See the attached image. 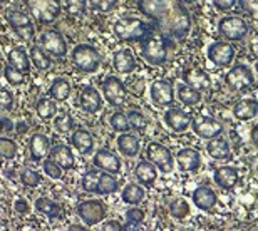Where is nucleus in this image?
<instances>
[{"label": "nucleus", "instance_id": "36", "mask_svg": "<svg viewBox=\"0 0 258 231\" xmlns=\"http://www.w3.org/2000/svg\"><path fill=\"white\" fill-rule=\"evenodd\" d=\"M34 107H35V114H37L39 119H42V121L54 119V117L59 114L57 102L52 101L50 97H40V99L35 102Z\"/></svg>", "mask_w": 258, "mask_h": 231}, {"label": "nucleus", "instance_id": "23", "mask_svg": "<svg viewBox=\"0 0 258 231\" xmlns=\"http://www.w3.org/2000/svg\"><path fill=\"white\" fill-rule=\"evenodd\" d=\"M71 144L76 147L77 152H81L82 156H89L94 152V136L91 134L87 129H76L72 131L71 136Z\"/></svg>", "mask_w": 258, "mask_h": 231}, {"label": "nucleus", "instance_id": "58", "mask_svg": "<svg viewBox=\"0 0 258 231\" xmlns=\"http://www.w3.org/2000/svg\"><path fill=\"white\" fill-rule=\"evenodd\" d=\"M5 132V124H4V117H0V134Z\"/></svg>", "mask_w": 258, "mask_h": 231}, {"label": "nucleus", "instance_id": "25", "mask_svg": "<svg viewBox=\"0 0 258 231\" xmlns=\"http://www.w3.org/2000/svg\"><path fill=\"white\" fill-rule=\"evenodd\" d=\"M112 67L119 74H131L136 70V57H134L131 49L117 50L112 57Z\"/></svg>", "mask_w": 258, "mask_h": 231}, {"label": "nucleus", "instance_id": "19", "mask_svg": "<svg viewBox=\"0 0 258 231\" xmlns=\"http://www.w3.org/2000/svg\"><path fill=\"white\" fill-rule=\"evenodd\" d=\"M193 126V131L198 134L201 139H216L220 137V134L223 132V124L211 117H200V119H195L191 122Z\"/></svg>", "mask_w": 258, "mask_h": 231}, {"label": "nucleus", "instance_id": "51", "mask_svg": "<svg viewBox=\"0 0 258 231\" xmlns=\"http://www.w3.org/2000/svg\"><path fill=\"white\" fill-rule=\"evenodd\" d=\"M87 2H66V9L71 15H79L84 12Z\"/></svg>", "mask_w": 258, "mask_h": 231}, {"label": "nucleus", "instance_id": "4", "mask_svg": "<svg viewBox=\"0 0 258 231\" xmlns=\"http://www.w3.org/2000/svg\"><path fill=\"white\" fill-rule=\"evenodd\" d=\"M71 62L82 74H94L101 67L102 57L94 45L77 44L71 50Z\"/></svg>", "mask_w": 258, "mask_h": 231}, {"label": "nucleus", "instance_id": "37", "mask_svg": "<svg viewBox=\"0 0 258 231\" xmlns=\"http://www.w3.org/2000/svg\"><path fill=\"white\" fill-rule=\"evenodd\" d=\"M35 209H37L39 213L45 214V216H49L50 219H55L60 216V213H62V208L59 206L57 203H54L52 199L49 198H39L35 199Z\"/></svg>", "mask_w": 258, "mask_h": 231}, {"label": "nucleus", "instance_id": "57", "mask_svg": "<svg viewBox=\"0 0 258 231\" xmlns=\"http://www.w3.org/2000/svg\"><path fill=\"white\" fill-rule=\"evenodd\" d=\"M250 137H251V142H253V144L258 147V124H256V126H253V129H251Z\"/></svg>", "mask_w": 258, "mask_h": 231}, {"label": "nucleus", "instance_id": "54", "mask_svg": "<svg viewBox=\"0 0 258 231\" xmlns=\"http://www.w3.org/2000/svg\"><path fill=\"white\" fill-rule=\"evenodd\" d=\"M102 231H129V229L126 226H122L116 219H109V221H106L102 224Z\"/></svg>", "mask_w": 258, "mask_h": 231}, {"label": "nucleus", "instance_id": "17", "mask_svg": "<svg viewBox=\"0 0 258 231\" xmlns=\"http://www.w3.org/2000/svg\"><path fill=\"white\" fill-rule=\"evenodd\" d=\"M50 139L49 136H45L44 132H32L29 137V154H30V159L35 163L39 161H44L47 159V156L50 154Z\"/></svg>", "mask_w": 258, "mask_h": 231}, {"label": "nucleus", "instance_id": "26", "mask_svg": "<svg viewBox=\"0 0 258 231\" xmlns=\"http://www.w3.org/2000/svg\"><path fill=\"white\" fill-rule=\"evenodd\" d=\"M134 176H136L139 184H143V186H153L158 178V169L153 163L144 159V161H139L136 164V168H134Z\"/></svg>", "mask_w": 258, "mask_h": 231}, {"label": "nucleus", "instance_id": "50", "mask_svg": "<svg viewBox=\"0 0 258 231\" xmlns=\"http://www.w3.org/2000/svg\"><path fill=\"white\" fill-rule=\"evenodd\" d=\"M89 7H92V9H96L97 12H104V14H109V12H112L116 7H117V2H89L87 4Z\"/></svg>", "mask_w": 258, "mask_h": 231}, {"label": "nucleus", "instance_id": "34", "mask_svg": "<svg viewBox=\"0 0 258 231\" xmlns=\"http://www.w3.org/2000/svg\"><path fill=\"white\" fill-rule=\"evenodd\" d=\"M146 193H144L143 186H139L136 183H129L124 186V189L121 191V199L122 203L129 204V206H138L139 203L144 201Z\"/></svg>", "mask_w": 258, "mask_h": 231}, {"label": "nucleus", "instance_id": "41", "mask_svg": "<svg viewBox=\"0 0 258 231\" xmlns=\"http://www.w3.org/2000/svg\"><path fill=\"white\" fill-rule=\"evenodd\" d=\"M17 152H19L17 142H15L14 139H10V137L0 136V158L14 159L15 156H17Z\"/></svg>", "mask_w": 258, "mask_h": 231}, {"label": "nucleus", "instance_id": "14", "mask_svg": "<svg viewBox=\"0 0 258 231\" xmlns=\"http://www.w3.org/2000/svg\"><path fill=\"white\" fill-rule=\"evenodd\" d=\"M225 81H226V86H228L231 91H243L253 84L255 77L248 65L236 64L226 72Z\"/></svg>", "mask_w": 258, "mask_h": 231}, {"label": "nucleus", "instance_id": "5", "mask_svg": "<svg viewBox=\"0 0 258 231\" xmlns=\"http://www.w3.org/2000/svg\"><path fill=\"white\" fill-rule=\"evenodd\" d=\"M141 55L149 65H161L168 59V40L163 35L154 34L141 45Z\"/></svg>", "mask_w": 258, "mask_h": 231}, {"label": "nucleus", "instance_id": "3", "mask_svg": "<svg viewBox=\"0 0 258 231\" xmlns=\"http://www.w3.org/2000/svg\"><path fill=\"white\" fill-rule=\"evenodd\" d=\"M82 189L87 193L97 194V196H107V194H112L117 191L119 188V183L114 174L99 171V169H89L84 176H82Z\"/></svg>", "mask_w": 258, "mask_h": 231}, {"label": "nucleus", "instance_id": "21", "mask_svg": "<svg viewBox=\"0 0 258 231\" xmlns=\"http://www.w3.org/2000/svg\"><path fill=\"white\" fill-rule=\"evenodd\" d=\"M49 158L57 163L59 166L62 168V171H69V169H74V166H76L74 152H72L71 146L64 144V142H59V144L52 146Z\"/></svg>", "mask_w": 258, "mask_h": 231}, {"label": "nucleus", "instance_id": "32", "mask_svg": "<svg viewBox=\"0 0 258 231\" xmlns=\"http://www.w3.org/2000/svg\"><path fill=\"white\" fill-rule=\"evenodd\" d=\"M206 151L213 159L216 161H226V159L231 158V149L228 141L223 139V137H216V139H211L206 146Z\"/></svg>", "mask_w": 258, "mask_h": 231}, {"label": "nucleus", "instance_id": "38", "mask_svg": "<svg viewBox=\"0 0 258 231\" xmlns=\"http://www.w3.org/2000/svg\"><path fill=\"white\" fill-rule=\"evenodd\" d=\"M176 96H178L179 102L184 106H196L201 101V92L195 91L193 87L186 86L184 82L176 87Z\"/></svg>", "mask_w": 258, "mask_h": 231}, {"label": "nucleus", "instance_id": "39", "mask_svg": "<svg viewBox=\"0 0 258 231\" xmlns=\"http://www.w3.org/2000/svg\"><path fill=\"white\" fill-rule=\"evenodd\" d=\"M52 122H54V129L60 132V134L74 131V119H72V116L67 114V112H59L52 119Z\"/></svg>", "mask_w": 258, "mask_h": 231}, {"label": "nucleus", "instance_id": "2", "mask_svg": "<svg viewBox=\"0 0 258 231\" xmlns=\"http://www.w3.org/2000/svg\"><path fill=\"white\" fill-rule=\"evenodd\" d=\"M156 24L151 20H143L139 17H124L114 24L116 37L122 42H144L156 32Z\"/></svg>", "mask_w": 258, "mask_h": 231}, {"label": "nucleus", "instance_id": "61", "mask_svg": "<svg viewBox=\"0 0 258 231\" xmlns=\"http://www.w3.org/2000/svg\"><path fill=\"white\" fill-rule=\"evenodd\" d=\"M0 12H2V4H0Z\"/></svg>", "mask_w": 258, "mask_h": 231}, {"label": "nucleus", "instance_id": "53", "mask_svg": "<svg viewBox=\"0 0 258 231\" xmlns=\"http://www.w3.org/2000/svg\"><path fill=\"white\" fill-rule=\"evenodd\" d=\"M127 87H129V91H131L134 96H141L143 91H144V79H143V77H134L133 82Z\"/></svg>", "mask_w": 258, "mask_h": 231}, {"label": "nucleus", "instance_id": "30", "mask_svg": "<svg viewBox=\"0 0 258 231\" xmlns=\"http://www.w3.org/2000/svg\"><path fill=\"white\" fill-rule=\"evenodd\" d=\"M49 97L55 102H64L71 97V84L66 77H55L49 86Z\"/></svg>", "mask_w": 258, "mask_h": 231}, {"label": "nucleus", "instance_id": "27", "mask_svg": "<svg viewBox=\"0 0 258 231\" xmlns=\"http://www.w3.org/2000/svg\"><path fill=\"white\" fill-rule=\"evenodd\" d=\"M233 114L240 121H250L258 114V101L253 97H245L240 99L233 106Z\"/></svg>", "mask_w": 258, "mask_h": 231}, {"label": "nucleus", "instance_id": "1", "mask_svg": "<svg viewBox=\"0 0 258 231\" xmlns=\"http://www.w3.org/2000/svg\"><path fill=\"white\" fill-rule=\"evenodd\" d=\"M139 10L156 24L159 30L174 39H184L191 29V17L181 2L174 0H143L138 2Z\"/></svg>", "mask_w": 258, "mask_h": 231}, {"label": "nucleus", "instance_id": "44", "mask_svg": "<svg viewBox=\"0 0 258 231\" xmlns=\"http://www.w3.org/2000/svg\"><path fill=\"white\" fill-rule=\"evenodd\" d=\"M42 171L45 173V176L50 178V179H55V181L62 178V174H64L62 168H60L55 161H52L50 158L44 159V161H42Z\"/></svg>", "mask_w": 258, "mask_h": 231}, {"label": "nucleus", "instance_id": "18", "mask_svg": "<svg viewBox=\"0 0 258 231\" xmlns=\"http://www.w3.org/2000/svg\"><path fill=\"white\" fill-rule=\"evenodd\" d=\"M102 96L94 86H86L79 94V107L87 114H97L102 109Z\"/></svg>", "mask_w": 258, "mask_h": 231}, {"label": "nucleus", "instance_id": "12", "mask_svg": "<svg viewBox=\"0 0 258 231\" xmlns=\"http://www.w3.org/2000/svg\"><path fill=\"white\" fill-rule=\"evenodd\" d=\"M218 32L226 40H241L248 34V25L243 19L228 15V17H223L218 22Z\"/></svg>", "mask_w": 258, "mask_h": 231}, {"label": "nucleus", "instance_id": "56", "mask_svg": "<svg viewBox=\"0 0 258 231\" xmlns=\"http://www.w3.org/2000/svg\"><path fill=\"white\" fill-rule=\"evenodd\" d=\"M69 231H89V228L86 224H79V223H74L69 226Z\"/></svg>", "mask_w": 258, "mask_h": 231}, {"label": "nucleus", "instance_id": "28", "mask_svg": "<svg viewBox=\"0 0 258 231\" xmlns=\"http://www.w3.org/2000/svg\"><path fill=\"white\" fill-rule=\"evenodd\" d=\"M117 149L126 158H136L139 151H141V144H139V139L134 134H129V132H122V134L117 136Z\"/></svg>", "mask_w": 258, "mask_h": 231}, {"label": "nucleus", "instance_id": "31", "mask_svg": "<svg viewBox=\"0 0 258 231\" xmlns=\"http://www.w3.org/2000/svg\"><path fill=\"white\" fill-rule=\"evenodd\" d=\"M176 161L183 171H196V169L201 166L200 152L196 149H191V147H186V149L179 151L176 156Z\"/></svg>", "mask_w": 258, "mask_h": 231}, {"label": "nucleus", "instance_id": "52", "mask_svg": "<svg viewBox=\"0 0 258 231\" xmlns=\"http://www.w3.org/2000/svg\"><path fill=\"white\" fill-rule=\"evenodd\" d=\"M14 209H15V213H19V214H27L30 213V204L25 198H17L14 201Z\"/></svg>", "mask_w": 258, "mask_h": 231}, {"label": "nucleus", "instance_id": "35", "mask_svg": "<svg viewBox=\"0 0 258 231\" xmlns=\"http://www.w3.org/2000/svg\"><path fill=\"white\" fill-rule=\"evenodd\" d=\"M238 181V171L231 166H223L216 169L215 173V183L223 189H231Z\"/></svg>", "mask_w": 258, "mask_h": 231}, {"label": "nucleus", "instance_id": "40", "mask_svg": "<svg viewBox=\"0 0 258 231\" xmlns=\"http://www.w3.org/2000/svg\"><path fill=\"white\" fill-rule=\"evenodd\" d=\"M2 77L5 79V82H7L9 86H14V87H17V86H22L25 79H27V75L22 74V72H19L17 69H14L12 65L7 64L4 67V74Z\"/></svg>", "mask_w": 258, "mask_h": 231}, {"label": "nucleus", "instance_id": "33", "mask_svg": "<svg viewBox=\"0 0 258 231\" xmlns=\"http://www.w3.org/2000/svg\"><path fill=\"white\" fill-rule=\"evenodd\" d=\"M29 57H30V64L37 70H49L52 67V59L49 57V54H45V50L39 44L30 45Z\"/></svg>", "mask_w": 258, "mask_h": 231}, {"label": "nucleus", "instance_id": "59", "mask_svg": "<svg viewBox=\"0 0 258 231\" xmlns=\"http://www.w3.org/2000/svg\"><path fill=\"white\" fill-rule=\"evenodd\" d=\"M4 67L5 65L2 64V60H0V77H2V74H4Z\"/></svg>", "mask_w": 258, "mask_h": 231}, {"label": "nucleus", "instance_id": "43", "mask_svg": "<svg viewBox=\"0 0 258 231\" xmlns=\"http://www.w3.org/2000/svg\"><path fill=\"white\" fill-rule=\"evenodd\" d=\"M19 178H20V183H22L25 188H37L40 184V179H42L37 171L29 169V168L22 169L20 174H19Z\"/></svg>", "mask_w": 258, "mask_h": 231}, {"label": "nucleus", "instance_id": "7", "mask_svg": "<svg viewBox=\"0 0 258 231\" xmlns=\"http://www.w3.org/2000/svg\"><path fill=\"white\" fill-rule=\"evenodd\" d=\"M7 22L22 42L30 44L35 39V27L29 14H25L19 9H10L7 12Z\"/></svg>", "mask_w": 258, "mask_h": 231}, {"label": "nucleus", "instance_id": "13", "mask_svg": "<svg viewBox=\"0 0 258 231\" xmlns=\"http://www.w3.org/2000/svg\"><path fill=\"white\" fill-rule=\"evenodd\" d=\"M206 55H208L210 62L216 65V67H228V65L233 62L235 57V49L233 45L226 40H216L208 47L206 50Z\"/></svg>", "mask_w": 258, "mask_h": 231}, {"label": "nucleus", "instance_id": "24", "mask_svg": "<svg viewBox=\"0 0 258 231\" xmlns=\"http://www.w3.org/2000/svg\"><path fill=\"white\" fill-rule=\"evenodd\" d=\"M9 64L12 65L14 69H17L19 72L29 75L30 69H32V64H30V57H29V50H25L22 45H15V47L9 52Z\"/></svg>", "mask_w": 258, "mask_h": 231}, {"label": "nucleus", "instance_id": "47", "mask_svg": "<svg viewBox=\"0 0 258 231\" xmlns=\"http://www.w3.org/2000/svg\"><path fill=\"white\" fill-rule=\"evenodd\" d=\"M15 96L10 89L0 87V111H10L14 107Z\"/></svg>", "mask_w": 258, "mask_h": 231}, {"label": "nucleus", "instance_id": "46", "mask_svg": "<svg viewBox=\"0 0 258 231\" xmlns=\"http://www.w3.org/2000/svg\"><path fill=\"white\" fill-rule=\"evenodd\" d=\"M127 121H129V127L136 131H144L148 127V121L139 111H129L127 114Z\"/></svg>", "mask_w": 258, "mask_h": 231}, {"label": "nucleus", "instance_id": "20", "mask_svg": "<svg viewBox=\"0 0 258 231\" xmlns=\"http://www.w3.org/2000/svg\"><path fill=\"white\" fill-rule=\"evenodd\" d=\"M164 124H166L169 129L174 132H184L191 126V116L188 112H184L179 107H169V109L164 112Z\"/></svg>", "mask_w": 258, "mask_h": 231}, {"label": "nucleus", "instance_id": "45", "mask_svg": "<svg viewBox=\"0 0 258 231\" xmlns=\"http://www.w3.org/2000/svg\"><path fill=\"white\" fill-rule=\"evenodd\" d=\"M188 213H189V206L184 199H173V201L169 203V214H171L173 218L181 219L186 216Z\"/></svg>", "mask_w": 258, "mask_h": 231}, {"label": "nucleus", "instance_id": "55", "mask_svg": "<svg viewBox=\"0 0 258 231\" xmlns=\"http://www.w3.org/2000/svg\"><path fill=\"white\" fill-rule=\"evenodd\" d=\"M213 5L216 9H220V10H228V9L233 7L235 2H233V0H226V2H218V0H216V2H213Z\"/></svg>", "mask_w": 258, "mask_h": 231}, {"label": "nucleus", "instance_id": "10", "mask_svg": "<svg viewBox=\"0 0 258 231\" xmlns=\"http://www.w3.org/2000/svg\"><path fill=\"white\" fill-rule=\"evenodd\" d=\"M146 156H148V161L153 163L159 173L168 174L173 171V166H174L173 154L166 146H163L161 142H156V141L149 142L146 147Z\"/></svg>", "mask_w": 258, "mask_h": 231}, {"label": "nucleus", "instance_id": "62", "mask_svg": "<svg viewBox=\"0 0 258 231\" xmlns=\"http://www.w3.org/2000/svg\"><path fill=\"white\" fill-rule=\"evenodd\" d=\"M256 169H258V166H256Z\"/></svg>", "mask_w": 258, "mask_h": 231}, {"label": "nucleus", "instance_id": "6", "mask_svg": "<svg viewBox=\"0 0 258 231\" xmlns=\"http://www.w3.org/2000/svg\"><path fill=\"white\" fill-rule=\"evenodd\" d=\"M30 15L37 24L49 25L59 19L62 12V5L54 0H32V2H25Z\"/></svg>", "mask_w": 258, "mask_h": 231}, {"label": "nucleus", "instance_id": "16", "mask_svg": "<svg viewBox=\"0 0 258 231\" xmlns=\"http://www.w3.org/2000/svg\"><path fill=\"white\" fill-rule=\"evenodd\" d=\"M92 164H94L96 169L109 174H116L121 171V159L116 152H112L106 147H101L94 152L92 156Z\"/></svg>", "mask_w": 258, "mask_h": 231}, {"label": "nucleus", "instance_id": "22", "mask_svg": "<svg viewBox=\"0 0 258 231\" xmlns=\"http://www.w3.org/2000/svg\"><path fill=\"white\" fill-rule=\"evenodd\" d=\"M183 81L184 84L193 87L195 91H208L211 87V79L210 75L205 72L203 69H198V67H191V69H186L183 72Z\"/></svg>", "mask_w": 258, "mask_h": 231}, {"label": "nucleus", "instance_id": "60", "mask_svg": "<svg viewBox=\"0 0 258 231\" xmlns=\"http://www.w3.org/2000/svg\"><path fill=\"white\" fill-rule=\"evenodd\" d=\"M255 70H256V75H258V62L255 64Z\"/></svg>", "mask_w": 258, "mask_h": 231}, {"label": "nucleus", "instance_id": "49", "mask_svg": "<svg viewBox=\"0 0 258 231\" xmlns=\"http://www.w3.org/2000/svg\"><path fill=\"white\" fill-rule=\"evenodd\" d=\"M240 7L243 9L245 14H248L258 22V0H245V2H240Z\"/></svg>", "mask_w": 258, "mask_h": 231}, {"label": "nucleus", "instance_id": "8", "mask_svg": "<svg viewBox=\"0 0 258 231\" xmlns=\"http://www.w3.org/2000/svg\"><path fill=\"white\" fill-rule=\"evenodd\" d=\"M76 214L82 219L86 226H96L104 221L106 204L101 199H84L76 206Z\"/></svg>", "mask_w": 258, "mask_h": 231}, {"label": "nucleus", "instance_id": "9", "mask_svg": "<svg viewBox=\"0 0 258 231\" xmlns=\"http://www.w3.org/2000/svg\"><path fill=\"white\" fill-rule=\"evenodd\" d=\"M39 45L45 50V54H49V57L54 59H64L69 49H67V42L64 39L62 32H59L57 29H47L40 34Z\"/></svg>", "mask_w": 258, "mask_h": 231}, {"label": "nucleus", "instance_id": "42", "mask_svg": "<svg viewBox=\"0 0 258 231\" xmlns=\"http://www.w3.org/2000/svg\"><path fill=\"white\" fill-rule=\"evenodd\" d=\"M109 124L116 132H127L129 131V121H127V114H124L122 111H116L112 112L109 117Z\"/></svg>", "mask_w": 258, "mask_h": 231}, {"label": "nucleus", "instance_id": "15", "mask_svg": "<svg viewBox=\"0 0 258 231\" xmlns=\"http://www.w3.org/2000/svg\"><path fill=\"white\" fill-rule=\"evenodd\" d=\"M149 96L156 107H171L174 102V87L166 79L154 81L149 87Z\"/></svg>", "mask_w": 258, "mask_h": 231}, {"label": "nucleus", "instance_id": "29", "mask_svg": "<svg viewBox=\"0 0 258 231\" xmlns=\"http://www.w3.org/2000/svg\"><path fill=\"white\" fill-rule=\"evenodd\" d=\"M193 203L196 204V208L208 211L216 204V194L208 186H198L193 193Z\"/></svg>", "mask_w": 258, "mask_h": 231}, {"label": "nucleus", "instance_id": "48", "mask_svg": "<svg viewBox=\"0 0 258 231\" xmlns=\"http://www.w3.org/2000/svg\"><path fill=\"white\" fill-rule=\"evenodd\" d=\"M126 219H127V223H131V224L143 223L144 221V211H143V209L136 208V206L129 208L126 211Z\"/></svg>", "mask_w": 258, "mask_h": 231}, {"label": "nucleus", "instance_id": "11", "mask_svg": "<svg viewBox=\"0 0 258 231\" xmlns=\"http://www.w3.org/2000/svg\"><path fill=\"white\" fill-rule=\"evenodd\" d=\"M102 96L107 101V104L114 107H122L127 99L126 86L122 84V81L117 75H107L102 81Z\"/></svg>", "mask_w": 258, "mask_h": 231}]
</instances>
